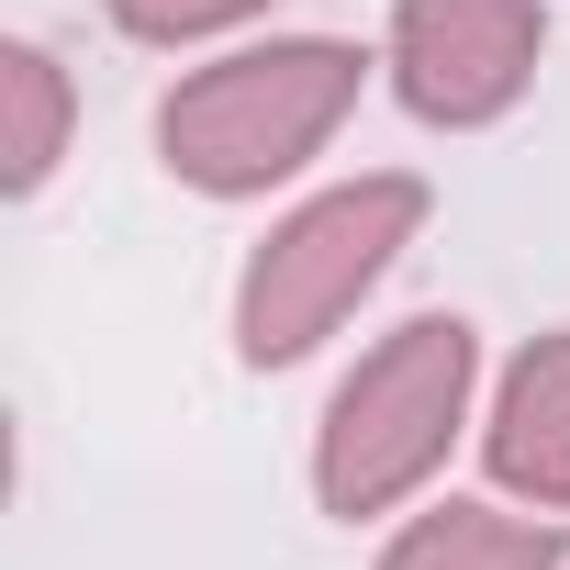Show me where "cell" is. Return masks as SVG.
Listing matches in <instances>:
<instances>
[{"label": "cell", "mask_w": 570, "mask_h": 570, "mask_svg": "<svg viewBox=\"0 0 570 570\" xmlns=\"http://www.w3.org/2000/svg\"><path fill=\"white\" fill-rule=\"evenodd\" d=\"M358 46L336 35H268V46H235L213 68H190L168 101H157V157L179 190H213V202H246L268 179H292L303 157H325V135L358 112Z\"/></svg>", "instance_id": "6da1fadb"}, {"label": "cell", "mask_w": 570, "mask_h": 570, "mask_svg": "<svg viewBox=\"0 0 570 570\" xmlns=\"http://www.w3.org/2000/svg\"><path fill=\"white\" fill-rule=\"evenodd\" d=\"M425 235V179L414 168H358L336 190H314L303 213H279L235 279V358L246 370H292L314 358L381 279L392 257Z\"/></svg>", "instance_id": "7a4b0ae2"}, {"label": "cell", "mask_w": 570, "mask_h": 570, "mask_svg": "<svg viewBox=\"0 0 570 570\" xmlns=\"http://www.w3.org/2000/svg\"><path fill=\"white\" fill-rule=\"evenodd\" d=\"M470 381H481V347H470L459 314L392 325V336L336 381V403H325V425H314V492H325V514L358 525V514L414 503V492L436 481L448 436L470 425Z\"/></svg>", "instance_id": "3957f363"}, {"label": "cell", "mask_w": 570, "mask_h": 570, "mask_svg": "<svg viewBox=\"0 0 570 570\" xmlns=\"http://www.w3.org/2000/svg\"><path fill=\"white\" fill-rule=\"evenodd\" d=\"M548 0H392V90L414 124H503L537 90Z\"/></svg>", "instance_id": "277c9868"}, {"label": "cell", "mask_w": 570, "mask_h": 570, "mask_svg": "<svg viewBox=\"0 0 570 570\" xmlns=\"http://www.w3.org/2000/svg\"><path fill=\"white\" fill-rule=\"evenodd\" d=\"M481 459L537 514H570V336L514 347V370L492 381V414H481Z\"/></svg>", "instance_id": "5b68a950"}, {"label": "cell", "mask_w": 570, "mask_h": 570, "mask_svg": "<svg viewBox=\"0 0 570 570\" xmlns=\"http://www.w3.org/2000/svg\"><path fill=\"white\" fill-rule=\"evenodd\" d=\"M381 570H570L559 514H492V503H425Z\"/></svg>", "instance_id": "8992f818"}, {"label": "cell", "mask_w": 570, "mask_h": 570, "mask_svg": "<svg viewBox=\"0 0 570 570\" xmlns=\"http://www.w3.org/2000/svg\"><path fill=\"white\" fill-rule=\"evenodd\" d=\"M68 124H79L68 68H57L46 46H0V190H12V202H35V190L57 179Z\"/></svg>", "instance_id": "52a82bcc"}, {"label": "cell", "mask_w": 570, "mask_h": 570, "mask_svg": "<svg viewBox=\"0 0 570 570\" xmlns=\"http://www.w3.org/2000/svg\"><path fill=\"white\" fill-rule=\"evenodd\" d=\"M101 12H112L135 46H202V35H224V23L268 12V0H101Z\"/></svg>", "instance_id": "ba28073f"}]
</instances>
